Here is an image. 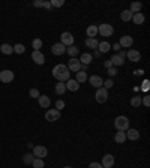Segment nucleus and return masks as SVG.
I'll list each match as a JSON object with an SVG mask.
<instances>
[{
	"instance_id": "1",
	"label": "nucleus",
	"mask_w": 150,
	"mask_h": 168,
	"mask_svg": "<svg viewBox=\"0 0 150 168\" xmlns=\"http://www.w3.org/2000/svg\"><path fill=\"white\" fill-rule=\"evenodd\" d=\"M69 69L66 68V65H57V66L53 68V77H54L57 81H60V83H65V81L69 80Z\"/></svg>"
},
{
	"instance_id": "2",
	"label": "nucleus",
	"mask_w": 150,
	"mask_h": 168,
	"mask_svg": "<svg viewBox=\"0 0 150 168\" xmlns=\"http://www.w3.org/2000/svg\"><path fill=\"white\" fill-rule=\"evenodd\" d=\"M114 126H116L117 131H122V132H126L129 129V119L126 116H119L114 120Z\"/></svg>"
},
{
	"instance_id": "3",
	"label": "nucleus",
	"mask_w": 150,
	"mask_h": 168,
	"mask_svg": "<svg viewBox=\"0 0 150 168\" xmlns=\"http://www.w3.org/2000/svg\"><path fill=\"white\" fill-rule=\"evenodd\" d=\"M95 99H96V102H99V104L107 102V99H108V90H105L104 87H99L98 90H96Z\"/></svg>"
},
{
	"instance_id": "4",
	"label": "nucleus",
	"mask_w": 150,
	"mask_h": 168,
	"mask_svg": "<svg viewBox=\"0 0 150 168\" xmlns=\"http://www.w3.org/2000/svg\"><path fill=\"white\" fill-rule=\"evenodd\" d=\"M98 32L102 35V36L108 38V36H111V35L114 33V29H113L111 24H101V26L98 27Z\"/></svg>"
},
{
	"instance_id": "5",
	"label": "nucleus",
	"mask_w": 150,
	"mask_h": 168,
	"mask_svg": "<svg viewBox=\"0 0 150 168\" xmlns=\"http://www.w3.org/2000/svg\"><path fill=\"white\" fill-rule=\"evenodd\" d=\"M15 75L12 71H9V69H5V71H0V81L2 83H11V81H14Z\"/></svg>"
},
{
	"instance_id": "6",
	"label": "nucleus",
	"mask_w": 150,
	"mask_h": 168,
	"mask_svg": "<svg viewBox=\"0 0 150 168\" xmlns=\"http://www.w3.org/2000/svg\"><path fill=\"white\" fill-rule=\"evenodd\" d=\"M60 44H63L65 47H71L74 45V36L69 33V32H63L60 36Z\"/></svg>"
},
{
	"instance_id": "7",
	"label": "nucleus",
	"mask_w": 150,
	"mask_h": 168,
	"mask_svg": "<svg viewBox=\"0 0 150 168\" xmlns=\"http://www.w3.org/2000/svg\"><path fill=\"white\" fill-rule=\"evenodd\" d=\"M60 119V111L59 110H48L45 113V120L47 122H57Z\"/></svg>"
},
{
	"instance_id": "8",
	"label": "nucleus",
	"mask_w": 150,
	"mask_h": 168,
	"mask_svg": "<svg viewBox=\"0 0 150 168\" xmlns=\"http://www.w3.org/2000/svg\"><path fill=\"white\" fill-rule=\"evenodd\" d=\"M33 155L36 158H39V159H44L45 156L48 155V150L45 146H35L33 147Z\"/></svg>"
},
{
	"instance_id": "9",
	"label": "nucleus",
	"mask_w": 150,
	"mask_h": 168,
	"mask_svg": "<svg viewBox=\"0 0 150 168\" xmlns=\"http://www.w3.org/2000/svg\"><path fill=\"white\" fill-rule=\"evenodd\" d=\"M71 71V72H78V71H81V63H80V60L77 59V57H74V59H71L68 63V66H66Z\"/></svg>"
},
{
	"instance_id": "10",
	"label": "nucleus",
	"mask_w": 150,
	"mask_h": 168,
	"mask_svg": "<svg viewBox=\"0 0 150 168\" xmlns=\"http://www.w3.org/2000/svg\"><path fill=\"white\" fill-rule=\"evenodd\" d=\"M101 165H102L104 168H111L113 165H114V156L110 155V153H107L105 156H102V162H101Z\"/></svg>"
},
{
	"instance_id": "11",
	"label": "nucleus",
	"mask_w": 150,
	"mask_h": 168,
	"mask_svg": "<svg viewBox=\"0 0 150 168\" xmlns=\"http://www.w3.org/2000/svg\"><path fill=\"white\" fill-rule=\"evenodd\" d=\"M51 53L54 54V56H62V54L66 53V47L63 45V44H54L53 47H51Z\"/></svg>"
},
{
	"instance_id": "12",
	"label": "nucleus",
	"mask_w": 150,
	"mask_h": 168,
	"mask_svg": "<svg viewBox=\"0 0 150 168\" xmlns=\"http://www.w3.org/2000/svg\"><path fill=\"white\" fill-rule=\"evenodd\" d=\"M32 60H33L36 65H44V63H45V56H44L41 51H33V53H32Z\"/></svg>"
},
{
	"instance_id": "13",
	"label": "nucleus",
	"mask_w": 150,
	"mask_h": 168,
	"mask_svg": "<svg viewBox=\"0 0 150 168\" xmlns=\"http://www.w3.org/2000/svg\"><path fill=\"white\" fill-rule=\"evenodd\" d=\"M125 135H126V140H131V141H135V140L140 138V132H138L137 129H132V128L128 129V131L125 132Z\"/></svg>"
},
{
	"instance_id": "14",
	"label": "nucleus",
	"mask_w": 150,
	"mask_h": 168,
	"mask_svg": "<svg viewBox=\"0 0 150 168\" xmlns=\"http://www.w3.org/2000/svg\"><path fill=\"white\" fill-rule=\"evenodd\" d=\"M126 56H128V59H129L131 62H140L141 60V53L137 51V50H129V51L126 53Z\"/></svg>"
},
{
	"instance_id": "15",
	"label": "nucleus",
	"mask_w": 150,
	"mask_h": 168,
	"mask_svg": "<svg viewBox=\"0 0 150 168\" xmlns=\"http://www.w3.org/2000/svg\"><path fill=\"white\" fill-rule=\"evenodd\" d=\"M89 81H90V84H92L93 87H96V89L102 87V84H104L102 78H101L99 75H92V77L89 78Z\"/></svg>"
},
{
	"instance_id": "16",
	"label": "nucleus",
	"mask_w": 150,
	"mask_h": 168,
	"mask_svg": "<svg viewBox=\"0 0 150 168\" xmlns=\"http://www.w3.org/2000/svg\"><path fill=\"white\" fill-rule=\"evenodd\" d=\"M65 86H66V90H69V92H77V90L80 89V84L75 80H71V78L65 83Z\"/></svg>"
},
{
	"instance_id": "17",
	"label": "nucleus",
	"mask_w": 150,
	"mask_h": 168,
	"mask_svg": "<svg viewBox=\"0 0 150 168\" xmlns=\"http://www.w3.org/2000/svg\"><path fill=\"white\" fill-rule=\"evenodd\" d=\"M132 44H134V39H132L131 36H122V38H120V42H119V45L122 48H129Z\"/></svg>"
},
{
	"instance_id": "18",
	"label": "nucleus",
	"mask_w": 150,
	"mask_h": 168,
	"mask_svg": "<svg viewBox=\"0 0 150 168\" xmlns=\"http://www.w3.org/2000/svg\"><path fill=\"white\" fill-rule=\"evenodd\" d=\"M144 20H146V17H144L143 12H137V14H134V17H132V21H134L135 24H138V26H141L144 23Z\"/></svg>"
},
{
	"instance_id": "19",
	"label": "nucleus",
	"mask_w": 150,
	"mask_h": 168,
	"mask_svg": "<svg viewBox=\"0 0 150 168\" xmlns=\"http://www.w3.org/2000/svg\"><path fill=\"white\" fill-rule=\"evenodd\" d=\"M38 99H39V105H41L42 108H48L50 104H51V101H50V98H48L47 95H41Z\"/></svg>"
},
{
	"instance_id": "20",
	"label": "nucleus",
	"mask_w": 150,
	"mask_h": 168,
	"mask_svg": "<svg viewBox=\"0 0 150 168\" xmlns=\"http://www.w3.org/2000/svg\"><path fill=\"white\" fill-rule=\"evenodd\" d=\"M0 51L3 54H6V56H11V54L14 53V48H12V45H9V44H2V45H0Z\"/></svg>"
},
{
	"instance_id": "21",
	"label": "nucleus",
	"mask_w": 150,
	"mask_h": 168,
	"mask_svg": "<svg viewBox=\"0 0 150 168\" xmlns=\"http://www.w3.org/2000/svg\"><path fill=\"white\" fill-rule=\"evenodd\" d=\"M110 62L113 63V66H122L123 63H125V60H123L122 57L119 56V54H114L111 59H110Z\"/></svg>"
},
{
	"instance_id": "22",
	"label": "nucleus",
	"mask_w": 150,
	"mask_h": 168,
	"mask_svg": "<svg viewBox=\"0 0 150 168\" xmlns=\"http://www.w3.org/2000/svg\"><path fill=\"white\" fill-rule=\"evenodd\" d=\"M98 45H99V42H98L96 38H87V39H86V47L87 48H93V50H96Z\"/></svg>"
},
{
	"instance_id": "23",
	"label": "nucleus",
	"mask_w": 150,
	"mask_h": 168,
	"mask_svg": "<svg viewBox=\"0 0 150 168\" xmlns=\"http://www.w3.org/2000/svg\"><path fill=\"white\" fill-rule=\"evenodd\" d=\"M98 50H99V53H108L110 50H111V45H110L107 41H104V42H99Z\"/></svg>"
},
{
	"instance_id": "24",
	"label": "nucleus",
	"mask_w": 150,
	"mask_h": 168,
	"mask_svg": "<svg viewBox=\"0 0 150 168\" xmlns=\"http://www.w3.org/2000/svg\"><path fill=\"white\" fill-rule=\"evenodd\" d=\"M93 60V57H92V54H89V53H84V54H81V59H80V63L81 65H89L90 62Z\"/></svg>"
},
{
	"instance_id": "25",
	"label": "nucleus",
	"mask_w": 150,
	"mask_h": 168,
	"mask_svg": "<svg viewBox=\"0 0 150 168\" xmlns=\"http://www.w3.org/2000/svg\"><path fill=\"white\" fill-rule=\"evenodd\" d=\"M141 9H143V3H140V2H134V3H131V12L132 14H137V12H141Z\"/></svg>"
},
{
	"instance_id": "26",
	"label": "nucleus",
	"mask_w": 150,
	"mask_h": 168,
	"mask_svg": "<svg viewBox=\"0 0 150 168\" xmlns=\"http://www.w3.org/2000/svg\"><path fill=\"white\" fill-rule=\"evenodd\" d=\"M66 53L71 56V59H74V57H77V56H78L80 50H78V47H75V45H71V47L66 48Z\"/></svg>"
},
{
	"instance_id": "27",
	"label": "nucleus",
	"mask_w": 150,
	"mask_h": 168,
	"mask_svg": "<svg viewBox=\"0 0 150 168\" xmlns=\"http://www.w3.org/2000/svg\"><path fill=\"white\" fill-rule=\"evenodd\" d=\"M89 80V77H87V74H86V72H84V71H78V72H77V83H78V84H80V83H84V81H87Z\"/></svg>"
},
{
	"instance_id": "28",
	"label": "nucleus",
	"mask_w": 150,
	"mask_h": 168,
	"mask_svg": "<svg viewBox=\"0 0 150 168\" xmlns=\"http://www.w3.org/2000/svg\"><path fill=\"white\" fill-rule=\"evenodd\" d=\"M132 17H134V14L131 12L129 9H125V11L120 14V18H122V21H131V20H132Z\"/></svg>"
},
{
	"instance_id": "29",
	"label": "nucleus",
	"mask_w": 150,
	"mask_h": 168,
	"mask_svg": "<svg viewBox=\"0 0 150 168\" xmlns=\"http://www.w3.org/2000/svg\"><path fill=\"white\" fill-rule=\"evenodd\" d=\"M114 140H116L117 144H123V143L126 141V135H125V132L119 131V132L116 134V137H114Z\"/></svg>"
},
{
	"instance_id": "30",
	"label": "nucleus",
	"mask_w": 150,
	"mask_h": 168,
	"mask_svg": "<svg viewBox=\"0 0 150 168\" xmlns=\"http://www.w3.org/2000/svg\"><path fill=\"white\" fill-rule=\"evenodd\" d=\"M86 33H87V36H89V38H95L96 35H98V27H96V26H93V24H92V26H89V27H87V30H86Z\"/></svg>"
},
{
	"instance_id": "31",
	"label": "nucleus",
	"mask_w": 150,
	"mask_h": 168,
	"mask_svg": "<svg viewBox=\"0 0 150 168\" xmlns=\"http://www.w3.org/2000/svg\"><path fill=\"white\" fill-rule=\"evenodd\" d=\"M65 92H66V86H65V83H60V81H59V83L56 84V93L63 95Z\"/></svg>"
},
{
	"instance_id": "32",
	"label": "nucleus",
	"mask_w": 150,
	"mask_h": 168,
	"mask_svg": "<svg viewBox=\"0 0 150 168\" xmlns=\"http://www.w3.org/2000/svg\"><path fill=\"white\" fill-rule=\"evenodd\" d=\"M32 47H33V51H41L42 41L41 39H33L32 41Z\"/></svg>"
},
{
	"instance_id": "33",
	"label": "nucleus",
	"mask_w": 150,
	"mask_h": 168,
	"mask_svg": "<svg viewBox=\"0 0 150 168\" xmlns=\"http://www.w3.org/2000/svg\"><path fill=\"white\" fill-rule=\"evenodd\" d=\"M14 53H17V54H23L24 51H26V47L23 45V44H17V45H14Z\"/></svg>"
},
{
	"instance_id": "34",
	"label": "nucleus",
	"mask_w": 150,
	"mask_h": 168,
	"mask_svg": "<svg viewBox=\"0 0 150 168\" xmlns=\"http://www.w3.org/2000/svg\"><path fill=\"white\" fill-rule=\"evenodd\" d=\"M33 155L32 153H27V155H24V158H23V162L26 164V165H32V162H33Z\"/></svg>"
},
{
	"instance_id": "35",
	"label": "nucleus",
	"mask_w": 150,
	"mask_h": 168,
	"mask_svg": "<svg viewBox=\"0 0 150 168\" xmlns=\"http://www.w3.org/2000/svg\"><path fill=\"white\" fill-rule=\"evenodd\" d=\"M131 105H132V107H140V105H141V96H134V98L131 99Z\"/></svg>"
},
{
	"instance_id": "36",
	"label": "nucleus",
	"mask_w": 150,
	"mask_h": 168,
	"mask_svg": "<svg viewBox=\"0 0 150 168\" xmlns=\"http://www.w3.org/2000/svg\"><path fill=\"white\" fill-rule=\"evenodd\" d=\"M32 165H33V168H44V161L39 159V158H35L33 162H32Z\"/></svg>"
},
{
	"instance_id": "37",
	"label": "nucleus",
	"mask_w": 150,
	"mask_h": 168,
	"mask_svg": "<svg viewBox=\"0 0 150 168\" xmlns=\"http://www.w3.org/2000/svg\"><path fill=\"white\" fill-rule=\"evenodd\" d=\"M50 3H51V6L60 8V6H63V5H65V0H51Z\"/></svg>"
},
{
	"instance_id": "38",
	"label": "nucleus",
	"mask_w": 150,
	"mask_h": 168,
	"mask_svg": "<svg viewBox=\"0 0 150 168\" xmlns=\"http://www.w3.org/2000/svg\"><path fill=\"white\" fill-rule=\"evenodd\" d=\"M29 95H30L32 98H39V96H41V93H39L38 89H30V90H29Z\"/></svg>"
},
{
	"instance_id": "39",
	"label": "nucleus",
	"mask_w": 150,
	"mask_h": 168,
	"mask_svg": "<svg viewBox=\"0 0 150 168\" xmlns=\"http://www.w3.org/2000/svg\"><path fill=\"white\" fill-rule=\"evenodd\" d=\"M113 86H114V83H113V80H111V78H110V80H107V81H105V83L102 84V87L105 89V90H108V89H111Z\"/></svg>"
},
{
	"instance_id": "40",
	"label": "nucleus",
	"mask_w": 150,
	"mask_h": 168,
	"mask_svg": "<svg viewBox=\"0 0 150 168\" xmlns=\"http://www.w3.org/2000/svg\"><path fill=\"white\" fill-rule=\"evenodd\" d=\"M56 108L60 111V110H63L65 108V101H62V99H59V101H56Z\"/></svg>"
},
{
	"instance_id": "41",
	"label": "nucleus",
	"mask_w": 150,
	"mask_h": 168,
	"mask_svg": "<svg viewBox=\"0 0 150 168\" xmlns=\"http://www.w3.org/2000/svg\"><path fill=\"white\" fill-rule=\"evenodd\" d=\"M141 104H143L144 107L149 108L150 107V98H149V96H144L143 99H141Z\"/></svg>"
},
{
	"instance_id": "42",
	"label": "nucleus",
	"mask_w": 150,
	"mask_h": 168,
	"mask_svg": "<svg viewBox=\"0 0 150 168\" xmlns=\"http://www.w3.org/2000/svg\"><path fill=\"white\" fill-rule=\"evenodd\" d=\"M108 75H110V77H116V75H117V69H116V68H114V66L110 68V69H108Z\"/></svg>"
},
{
	"instance_id": "43",
	"label": "nucleus",
	"mask_w": 150,
	"mask_h": 168,
	"mask_svg": "<svg viewBox=\"0 0 150 168\" xmlns=\"http://www.w3.org/2000/svg\"><path fill=\"white\" fill-rule=\"evenodd\" d=\"M89 168H104V167L99 164V162H92V164L89 165Z\"/></svg>"
},
{
	"instance_id": "44",
	"label": "nucleus",
	"mask_w": 150,
	"mask_h": 168,
	"mask_svg": "<svg viewBox=\"0 0 150 168\" xmlns=\"http://www.w3.org/2000/svg\"><path fill=\"white\" fill-rule=\"evenodd\" d=\"M33 6L35 8H42V6H44V2H41V0H35Z\"/></svg>"
},
{
	"instance_id": "45",
	"label": "nucleus",
	"mask_w": 150,
	"mask_h": 168,
	"mask_svg": "<svg viewBox=\"0 0 150 168\" xmlns=\"http://www.w3.org/2000/svg\"><path fill=\"white\" fill-rule=\"evenodd\" d=\"M111 50H114V51H120V50H122V47H120V45L116 42L114 45H111Z\"/></svg>"
},
{
	"instance_id": "46",
	"label": "nucleus",
	"mask_w": 150,
	"mask_h": 168,
	"mask_svg": "<svg viewBox=\"0 0 150 168\" xmlns=\"http://www.w3.org/2000/svg\"><path fill=\"white\" fill-rule=\"evenodd\" d=\"M105 68H107V69H110V68H113V63H111L110 60H107V62H105Z\"/></svg>"
},
{
	"instance_id": "47",
	"label": "nucleus",
	"mask_w": 150,
	"mask_h": 168,
	"mask_svg": "<svg viewBox=\"0 0 150 168\" xmlns=\"http://www.w3.org/2000/svg\"><path fill=\"white\" fill-rule=\"evenodd\" d=\"M42 8L48 9V8H51V3H50V2H44V6H42Z\"/></svg>"
},
{
	"instance_id": "48",
	"label": "nucleus",
	"mask_w": 150,
	"mask_h": 168,
	"mask_svg": "<svg viewBox=\"0 0 150 168\" xmlns=\"http://www.w3.org/2000/svg\"><path fill=\"white\" fill-rule=\"evenodd\" d=\"M143 72H144L143 69H137V71L134 72V74H135V75H143Z\"/></svg>"
},
{
	"instance_id": "49",
	"label": "nucleus",
	"mask_w": 150,
	"mask_h": 168,
	"mask_svg": "<svg viewBox=\"0 0 150 168\" xmlns=\"http://www.w3.org/2000/svg\"><path fill=\"white\" fill-rule=\"evenodd\" d=\"M147 84H149V81H146V83H144V86H143V90H149V86H147Z\"/></svg>"
},
{
	"instance_id": "50",
	"label": "nucleus",
	"mask_w": 150,
	"mask_h": 168,
	"mask_svg": "<svg viewBox=\"0 0 150 168\" xmlns=\"http://www.w3.org/2000/svg\"><path fill=\"white\" fill-rule=\"evenodd\" d=\"M119 56H120V57H122V59H123V57L126 56V53H125V51H120V54H119Z\"/></svg>"
},
{
	"instance_id": "51",
	"label": "nucleus",
	"mask_w": 150,
	"mask_h": 168,
	"mask_svg": "<svg viewBox=\"0 0 150 168\" xmlns=\"http://www.w3.org/2000/svg\"><path fill=\"white\" fill-rule=\"evenodd\" d=\"M63 168H72V167H69V165H68V167H63Z\"/></svg>"
}]
</instances>
